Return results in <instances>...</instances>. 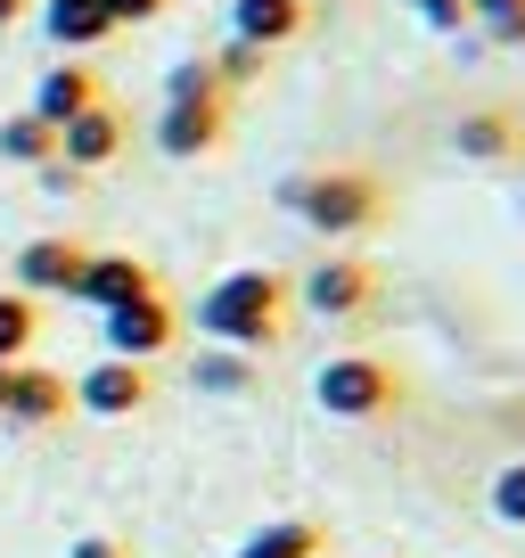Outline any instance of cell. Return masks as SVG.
<instances>
[{"instance_id":"cell-1","label":"cell","mask_w":525,"mask_h":558,"mask_svg":"<svg viewBox=\"0 0 525 558\" xmlns=\"http://www.w3.org/2000/svg\"><path fill=\"white\" fill-rule=\"evenodd\" d=\"M280 206L296 214L304 230H320V239H369L394 197H386V181L369 173V165H320V173L280 181Z\"/></svg>"},{"instance_id":"cell-2","label":"cell","mask_w":525,"mask_h":558,"mask_svg":"<svg viewBox=\"0 0 525 558\" xmlns=\"http://www.w3.org/2000/svg\"><path fill=\"white\" fill-rule=\"evenodd\" d=\"M197 329L213 345H239V353H271L288 337V279L280 271H222L197 296Z\"/></svg>"},{"instance_id":"cell-3","label":"cell","mask_w":525,"mask_h":558,"mask_svg":"<svg viewBox=\"0 0 525 558\" xmlns=\"http://www.w3.org/2000/svg\"><path fill=\"white\" fill-rule=\"evenodd\" d=\"M313 402L329 418H386V411H403V369L378 362V353H329V362L313 369Z\"/></svg>"},{"instance_id":"cell-4","label":"cell","mask_w":525,"mask_h":558,"mask_svg":"<svg viewBox=\"0 0 525 558\" xmlns=\"http://www.w3.org/2000/svg\"><path fill=\"white\" fill-rule=\"evenodd\" d=\"M173 337H181V313H173V296H132V304H115V313H99V345L115 353V362H164L173 353Z\"/></svg>"},{"instance_id":"cell-5","label":"cell","mask_w":525,"mask_h":558,"mask_svg":"<svg viewBox=\"0 0 525 558\" xmlns=\"http://www.w3.org/2000/svg\"><path fill=\"white\" fill-rule=\"evenodd\" d=\"M452 157L460 165H525V116L509 99H476L452 116Z\"/></svg>"},{"instance_id":"cell-6","label":"cell","mask_w":525,"mask_h":558,"mask_svg":"<svg viewBox=\"0 0 525 558\" xmlns=\"http://www.w3.org/2000/svg\"><path fill=\"white\" fill-rule=\"evenodd\" d=\"M304 313H320V320H362L369 304H378V263H362V255H320L313 271H304Z\"/></svg>"},{"instance_id":"cell-7","label":"cell","mask_w":525,"mask_h":558,"mask_svg":"<svg viewBox=\"0 0 525 558\" xmlns=\"http://www.w3.org/2000/svg\"><path fill=\"white\" fill-rule=\"evenodd\" d=\"M230 140V90H206V99H173L157 116V148L164 157H213V148H222Z\"/></svg>"},{"instance_id":"cell-8","label":"cell","mask_w":525,"mask_h":558,"mask_svg":"<svg viewBox=\"0 0 525 558\" xmlns=\"http://www.w3.org/2000/svg\"><path fill=\"white\" fill-rule=\"evenodd\" d=\"M148 402V362H115V353H99V362L74 378V411L90 418H132Z\"/></svg>"},{"instance_id":"cell-9","label":"cell","mask_w":525,"mask_h":558,"mask_svg":"<svg viewBox=\"0 0 525 558\" xmlns=\"http://www.w3.org/2000/svg\"><path fill=\"white\" fill-rule=\"evenodd\" d=\"M66 296L90 304V313H115V304H132V296H157V271H148L141 255H83Z\"/></svg>"},{"instance_id":"cell-10","label":"cell","mask_w":525,"mask_h":558,"mask_svg":"<svg viewBox=\"0 0 525 558\" xmlns=\"http://www.w3.org/2000/svg\"><path fill=\"white\" fill-rule=\"evenodd\" d=\"M66 411H74V378H58V369H41V362H17V369H9L0 418H17V427H58Z\"/></svg>"},{"instance_id":"cell-11","label":"cell","mask_w":525,"mask_h":558,"mask_svg":"<svg viewBox=\"0 0 525 558\" xmlns=\"http://www.w3.org/2000/svg\"><path fill=\"white\" fill-rule=\"evenodd\" d=\"M115 157H123V116H115V99H99V107H83V116L58 123V165L99 173V165H115Z\"/></svg>"},{"instance_id":"cell-12","label":"cell","mask_w":525,"mask_h":558,"mask_svg":"<svg viewBox=\"0 0 525 558\" xmlns=\"http://www.w3.org/2000/svg\"><path fill=\"white\" fill-rule=\"evenodd\" d=\"M99 99H107V83H99V66H90V58H58V66L34 83V116L50 123V132H58L66 116H83V107H99Z\"/></svg>"},{"instance_id":"cell-13","label":"cell","mask_w":525,"mask_h":558,"mask_svg":"<svg viewBox=\"0 0 525 558\" xmlns=\"http://www.w3.org/2000/svg\"><path fill=\"white\" fill-rule=\"evenodd\" d=\"M304 25H313L304 0H230V41H255V50H288Z\"/></svg>"},{"instance_id":"cell-14","label":"cell","mask_w":525,"mask_h":558,"mask_svg":"<svg viewBox=\"0 0 525 558\" xmlns=\"http://www.w3.org/2000/svg\"><path fill=\"white\" fill-rule=\"evenodd\" d=\"M83 255H90V246L83 239H34V246H17V288H25V296H66V288H74V271H83Z\"/></svg>"},{"instance_id":"cell-15","label":"cell","mask_w":525,"mask_h":558,"mask_svg":"<svg viewBox=\"0 0 525 558\" xmlns=\"http://www.w3.org/2000/svg\"><path fill=\"white\" fill-rule=\"evenodd\" d=\"M41 34L66 58H83V50H99V41H115L123 25L107 17V0H41Z\"/></svg>"},{"instance_id":"cell-16","label":"cell","mask_w":525,"mask_h":558,"mask_svg":"<svg viewBox=\"0 0 525 558\" xmlns=\"http://www.w3.org/2000/svg\"><path fill=\"white\" fill-rule=\"evenodd\" d=\"M230 558H320V525L313 518H271V525H255Z\"/></svg>"},{"instance_id":"cell-17","label":"cell","mask_w":525,"mask_h":558,"mask_svg":"<svg viewBox=\"0 0 525 558\" xmlns=\"http://www.w3.org/2000/svg\"><path fill=\"white\" fill-rule=\"evenodd\" d=\"M190 386H197V395H246V386H255V353L206 345V353L190 362Z\"/></svg>"},{"instance_id":"cell-18","label":"cell","mask_w":525,"mask_h":558,"mask_svg":"<svg viewBox=\"0 0 525 558\" xmlns=\"http://www.w3.org/2000/svg\"><path fill=\"white\" fill-rule=\"evenodd\" d=\"M34 337H41V304L25 288H0V362H34Z\"/></svg>"},{"instance_id":"cell-19","label":"cell","mask_w":525,"mask_h":558,"mask_svg":"<svg viewBox=\"0 0 525 558\" xmlns=\"http://www.w3.org/2000/svg\"><path fill=\"white\" fill-rule=\"evenodd\" d=\"M0 157H9V165H50V157H58V132L25 107V116L0 123Z\"/></svg>"},{"instance_id":"cell-20","label":"cell","mask_w":525,"mask_h":558,"mask_svg":"<svg viewBox=\"0 0 525 558\" xmlns=\"http://www.w3.org/2000/svg\"><path fill=\"white\" fill-rule=\"evenodd\" d=\"M262 58H271V50H255V41H222V50H213V74H222V90L262 83Z\"/></svg>"},{"instance_id":"cell-21","label":"cell","mask_w":525,"mask_h":558,"mask_svg":"<svg viewBox=\"0 0 525 558\" xmlns=\"http://www.w3.org/2000/svg\"><path fill=\"white\" fill-rule=\"evenodd\" d=\"M206 90H222V74H213V58H181V66L164 74V107H173V99H206Z\"/></svg>"},{"instance_id":"cell-22","label":"cell","mask_w":525,"mask_h":558,"mask_svg":"<svg viewBox=\"0 0 525 558\" xmlns=\"http://www.w3.org/2000/svg\"><path fill=\"white\" fill-rule=\"evenodd\" d=\"M492 518H501V525H525V460L492 469Z\"/></svg>"},{"instance_id":"cell-23","label":"cell","mask_w":525,"mask_h":558,"mask_svg":"<svg viewBox=\"0 0 525 558\" xmlns=\"http://www.w3.org/2000/svg\"><path fill=\"white\" fill-rule=\"evenodd\" d=\"M411 9H419V25H427V34H443V41H460V34H468V0H411Z\"/></svg>"},{"instance_id":"cell-24","label":"cell","mask_w":525,"mask_h":558,"mask_svg":"<svg viewBox=\"0 0 525 558\" xmlns=\"http://www.w3.org/2000/svg\"><path fill=\"white\" fill-rule=\"evenodd\" d=\"M476 25H485L492 50H525V0L517 9H492V17H476Z\"/></svg>"},{"instance_id":"cell-25","label":"cell","mask_w":525,"mask_h":558,"mask_svg":"<svg viewBox=\"0 0 525 558\" xmlns=\"http://www.w3.org/2000/svg\"><path fill=\"white\" fill-rule=\"evenodd\" d=\"M164 9H173V0H107L115 25H148V17H164Z\"/></svg>"},{"instance_id":"cell-26","label":"cell","mask_w":525,"mask_h":558,"mask_svg":"<svg viewBox=\"0 0 525 558\" xmlns=\"http://www.w3.org/2000/svg\"><path fill=\"white\" fill-rule=\"evenodd\" d=\"M34 173H41V190H50V197H74V190L90 181V173H74V165H58V157H50V165H34Z\"/></svg>"},{"instance_id":"cell-27","label":"cell","mask_w":525,"mask_h":558,"mask_svg":"<svg viewBox=\"0 0 525 558\" xmlns=\"http://www.w3.org/2000/svg\"><path fill=\"white\" fill-rule=\"evenodd\" d=\"M66 558H132V550H123V542L115 534H83V542H74V550Z\"/></svg>"},{"instance_id":"cell-28","label":"cell","mask_w":525,"mask_h":558,"mask_svg":"<svg viewBox=\"0 0 525 558\" xmlns=\"http://www.w3.org/2000/svg\"><path fill=\"white\" fill-rule=\"evenodd\" d=\"M25 9H34V0H0V34H9V25H25Z\"/></svg>"},{"instance_id":"cell-29","label":"cell","mask_w":525,"mask_h":558,"mask_svg":"<svg viewBox=\"0 0 525 558\" xmlns=\"http://www.w3.org/2000/svg\"><path fill=\"white\" fill-rule=\"evenodd\" d=\"M492 9H517V0H468V17H492Z\"/></svg>"},{"instance_id":"cell-30","label":"cell","mask_w":525,"mask_h":558,"mask_svg":"<svg viewBox=\"0 0 525 558\" xmlns=\"http://www.w3.org/2000/svg\"><path fill=\"white\" fill-rule=\"evenodd\" d=\"M9 369H17V362H0V395H9Z\"/></svg>"},{"instance_id":"cell-31","label":"cell","mask_w":525,"mask_h":558,"mask_svg":"<svg viewBox=\"0 0 525 558\" xmlns=\"http://www.w3.org/2000/svg\"><path fill=\"white\" fill-rule=\"evenodd\" d=\"M304 9H313V0H304Z\"/></svg>"}]
</instances>
